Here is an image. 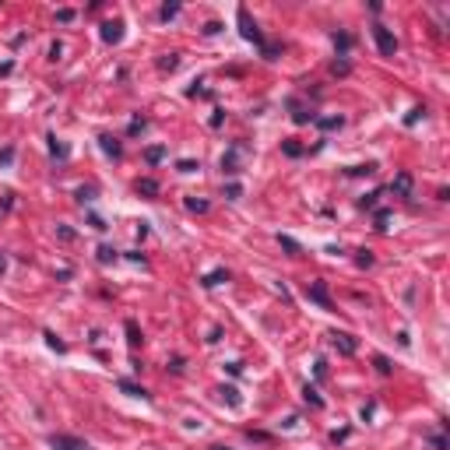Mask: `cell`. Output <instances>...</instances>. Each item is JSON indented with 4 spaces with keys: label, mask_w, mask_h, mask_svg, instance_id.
<instances>
[{
    "label": "cell",
    "mask_w": 450,
    "mask_h": 450,
    "mask_svg": "<svg viewBox=\"0 0 450 450\" xmlns=\"http://www.w3.org/2000/svg\"><path fill=\"white\" fill-rule=\"evenodd\" d=\"M176 64H180V60H176V53H169V60H162V64H158V67H162V71H173V67H176Z\"/></svg>",
    "instance_id": "obj_18"
},
{
    "label": "cell",
    "mask_w": 450,
    "mask_h": 450,
    "mask_svg": "<svg viewBox=\"0 0 450 450\" xmlns=\"http://www.w3.org/2000/svg\"><path fill=\"white\" fill-rule=\"evenodd\" d=\"M102 39L106 42H120L124 39V22H106L102 25Z\"/></svg>",
    "instance_id": "obj_6"
},
{
    "label": "cell",
    "mask_w": 450,
    "mask_h": 450,
    "mask_svg": "<svg viewBox=\"0 0 450 450\" xmlns=\"http://www.w3.org/2000/svg\"><path fill=\"white\" fill-rule=\"evenodd\" d=\"M11 158H15V151H11V148H8V151H0V165H8Z\"/></svg>",
    "instance_id": "obj_21"
},
{
    "label": "cell",
    "mask_w": 450,
    "mask_h": 450,
    "mask_svg": "<svg viewBox=\"0 0 450 450\" xmlns=\"http://www.w3.org/2000/svg\"><path fill=\"white\" fill-rule=\"evenodd\" d=\"M390 190H398V194H408V190H412V180H408V176H398V183H394Z\"/></svg>",
    "instance_id": "obj_12"
},
{
    "label": "cell",
    "mask_w": 450,
    "mask_h": 450,
    "mask_svg": "<svg viewBox=\"0 0 450 450\" xmlns=\"http://www.w3.org/2000/svg\"><path fill=\"white\" fill-rule=\"evenodd\" d=\"M334 42L342 46V49H349V46H352V39H349V35H334Z\"/></svg>",
    "instance_id": "obj_20"
},
{
    "label": "cell",
    "mask_w": 450,
    "mask_h": 450,
    "mask_svg": "<svg viewBox=\"0 0 450 450\" xmlns=\"http://www.w3.org/2000/svg\"><path fill=\"white\" fill-rule=\"evenodd\" d=\"M373 362H376V369H380V373H383V376H387V373H390V359H383V356H376V359H373Z\"/></svg>",
    "instance_id": "obj_16"
},
{
    "label": "cell",
    "mask_w": 450,
    "mask_h": 450,
    "mask_svg": "<svg viewBox=\"0 0 450 450\" xmlns=\"http://www.w3.org/2000/svg\"><path fill=\"white\" fill-rule=\"evenodd\" d=\"M187 211H197V215H204V211H208V201H194V197H190V201H187Z\"/></svg>",
    "instance_id": "obj_13"
},
{
    "label": "cell",
    "mask_w": 450,
    "mask_h": 450,
    "mask_svg": "<svg viewBox=\"0 0 450 450\" xmlns=\"http://www.w3.org/2000/svg\"><path fill=\"white\" fill-rule=\"evenodd\" d=\"M4 271H8V257H4V253H0V274H4Z\"/></svg>",
    "instance_id": "obj_22"
},
{
    "label": "cell",
    "mask_w": 450,
    "mask_h": 450,
    "mask_svg": "<svg viewBox=\"0 0 450 450\" xmlns=\"http://www.w3.org/2000/svg\"><path fill=\"white\" fill-rule=\"evenodd\" d=\"M138 194H148V197H155V194H158V183H155V180H141V183H138Z\"/></svg>",
    "instance_id": "obj_8"
},
{
    "label": "cell",
    "mask_w": 450,
    "mask_h": 450,
    "mask_svg": "<svg viewBox=\"0 0 450 450\" xmlns=\"http://www.w3.org/2000/svg\"><path fill=\"white\" fill-rule=\"evenodd\" d=\"M222 398L229 401V405H240V390L236 387H222Z\"/></svg>",
    "instance_id": "obj_9"
},
{
    "label": "cell",
    "mask_w": 450,
    "mask_h": 450,
    "mask_svg": "<svg viewBox=\"0 0 450 450\" xmlns=\"http://www.w3.org/2000/svg\"><path fill=\"white\" fill-rule=\"evenodd\" d=\"M373 39H376V49H380L383 56H394V53H398V39H394V32H390V28L373 25Z\"/></svg>",
    "instance_id": "obj_2"
},
{
    "label": "cell",
    "mask_w": 450,
    "mask_h": 450,
    "mask_svg": "<svg viewBox=\"0 0 450 450\" xmlns=\"http://www.w3.org/2000/svg\"><path fill=\"white\" fill-rule=\"evenodd\" d=\"M208 450H229V447H218V443H215V447H208Z\"/></svg>",
    "instance_id": "obj_23"
},
{
    "label": "cell",
    "mask_w": 450,
    "mask_h": 450,
    "mask_svg": "<svg viewBox=\"0 0 450 450\" xmlns=\"http://www.w3.org/2000/svg\"><path fill=\"white\" fill-rule=\"evenodd\" d=\"M120 387L131 394V398H148V390H144V387H138V383H131V380H120Z\"/></svg>",
    "instance_id": "obj_7"
},
{
    "label": "cell",
    "mask_w": 450,
    "mask_h": 450,
    "mask_svg": "<svg viewBox=\"0 0 450 450\" xmlns=\"http://www.w3.org/2000/svg\"><path fill=\"white\" fill-rule=\"evenodd\" d=\"M176 15H180V8H176V4H165V8H162V22H169V18H176Z\"/></svg>",
    "instance_id": "obj_14"
},
{
    "label": "cell",
    "mask_w": 450,
    "mask_h": 450,
    "mask_svg": "<svg viewBox=\"0 0 450 450\" xmlns=\"http://www.w3.org/2000/svg\"><path fill=\"white\" fill-rule=\"evenodd\" d=\"M236 18H240V32H243V39H250V42L264 46V35H260L257 22L250 18V11H247V8H240V11H236Z\"/></svg>",
    "instance_id": "obj_1"
},
{
    "label": "cell",
    "mask_w": 450,
    "mask_h": 450,
    "mask_svg": "<svg viewBox=\"0 0 450 450\" xmlns=\"http://www.w3.org/2000/svg\"><path fill=\"white\" fill-rule=\"evenodd\" d=\"M222 278H225V281H229V271H215V274H208V278H204V285L211 289V285H218V281H222Z\"/></svg>",
    "instance_id": "obj_10"
},
{
    "label": "cell",
    "mask_w": 450,
    "mask_h": 450,
    "mask_svg": "<svg viewBox=\"0 0 450 450\" xmlns=\"http://www.w3.org/2000/svg\"><path fill=\"white\" fill-rule=\"evenodd\" d=\"M49 447H53V450H92L85 440H78V436H64V433H53V436H49Z\"/></svg>",
    "instance_id": "obj_3"
},
{
    "label": "cell",
    "mask_w": 450,
    "mask_h": 450,
    "mask_svg": "<svg viewBox=\"0 0 450 450\" xmlns=\"http://www.w3.org/2000/svg\"><path fill=\"white\" fill-rule=\"evenodd\" d=\"M102 148H106V151H109L112 158H120V144L112 141V138H102Z\"/></svg>",
    "instance_id": "obj_11"
},
{
    "label": "cell",
    "mask_w": 450,
    "mask_h": 450,
    "mask_svg": "<svg viewBox=\"0 0 450 450\" xmlns=\"http://www.w3.org/2000/svg\"><path fill=\"white\" fill-rule=\"evenodd\" d=\"M303 398H306V401H313V405H317V408H320V405H324V401H320V398H317V390H313V387H306V390H303Z\"/></svg>",
    "instance_id": "obj_17"
},
{
    "label": "cell",
    "mask_w": 450,
    "mask_h": 450,
    "mask_svg": "<svg viewBox=\"0 0 450 450\" xmlns=\"http://www.w3.org/2000/svg\"><path fill=\"white\" fill-rule=\"evenodd\" d=\"M112 257H117V250H109V247L99 250V260H112Z\"/></svg>",
    "instance_id": "obj_19"
},
{
    "label": "cell",
    "mask_w": 450,
    "mask_h": 450,
    "mask_svg": "<svg viewBox=\"0 0 450 450\" xmlns=\"http://www.w3.org/2000/svg\"><path fill=\"white\" fill-rule=\"evenodd\" d=\"M331 342H334L338 352H345V356H356V349H359V342H356L352 334H338V331H334V334H331Z\"/></svg>",
    "instance_id": "obj_4"
},
{
    "label": "cell",
    "mask_w": 450,
    "mask_h": 450,
    "mask_svg": "<svg viewBox=\"0 0 450 450\" xmlns=\"http://www.w3.org/2000/svg\"><path fill=\"white\" fill-rule=\"evenodd\" d=\"M306 296L317 299L324 310H331V296H327V285H324V281H313V285H306Z\"/></svg>",
    "instance_id": "obj_5"
},
{
    "label": "cell",
    "mask_w": 450,
    "mask_h": 450,
    "mask_svg": "<svg viewBox=\"0 0 450 450\" xmlns=\"http://www.w3.org/2000/svg\"><path fill=\"white\" fill-rule=\"evenodd\" d=\"M162 158H165V151H162V148H148V162H151V165H155V162H162Z\"/></svg>",
    "instance_id": "obj_15"
}]
</instances>
